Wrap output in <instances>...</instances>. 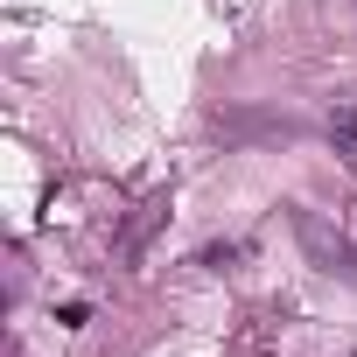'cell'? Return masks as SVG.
Listing matches in <instances>:
<instances>
[{
  "label": "cell",
  "instance_id": "obj_1",
  "mask_svg": "<svg viewBox=\"0 0 357 357\" xmlns=\"http://www.w3.org/2000/svg\"><path fill=\"white\" fill-rule=\"evenodd\" d=\"M211 126H218L225 140H294V133H301V126L280 119V112H218Z\"/></svg>",
  "mask_w": 357,
  "mask_h": 357
},
{
  "label": "cell",
  "instance_id": "obj_2",
  "mask_svg": "<svg viewBox=\"0 0 357 357\" xmlns=\"http://www.w3.org/2000/svg\"><path fill=\"white\" fill-rule=\"evenodd\" d=\"M294 231H301V245H308V252H315V259H322L329 273H357V245L329 238V231H322V225H315L308 211H294Z\"/></svg>",
  "mask_w": 357,
  "mask_h": 357
},
{
  "label": "cell",
  "instance_id": "obj_3",
  "mask_svg": "<svg viewBox=\"0 0 357 357\" xmlns=\"http://www.w3.org/2000/svg\"><path fill=\"white\" fill-rule=\"evenodd\" d=\"M336 147H343V161L357 168V105H343V112H336Z\"/></svg>",
  "mask_w": 357,
  "mask_h": 357
}]
</instances>
